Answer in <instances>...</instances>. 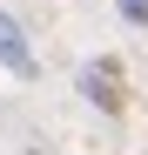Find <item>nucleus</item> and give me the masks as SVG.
Masks as SVG:
<instances>
[{
	"mask_svg": "<svg viewBox=\"0 0 148 155\" xmlns=\"http://www.w3.org/2000/svg\"><path fill=\"white\" fill-rule=\"evenodd\" d=\"M81 94L94 101V108H108V115H121V101H128V94H121V74H114L108 61H94V68H81Z\"/></svg>",
	"mask_w": 148,
	"mask_h": 155,
	"instance_id": "1",
	"label": "nucleus"
},
{
	"mask_svg": "<svg viewBox=\"0 0 148 155\" xmlns=\"http://www.w3.org/2000/svg\"><path fill=\"white\" fill-rule=\"evenodd\" d=\"M0 68L7 74H34V47L20 34V20H7V14H0Z\"/></svg>",
	"mask_w": 148,
	"mask_h": 155,
	"instance_id": "2",
	"label": "nucleus"
},
{
	"mask_svg": "<svg viewBox=\"0 0 148 155\" xmlns=\"http://www.w3.org/2000/svg\"><path fill=\"white\" fill-rule=\"evenodd\" d=\"M121 7V20H135V27H148V0H114Z\"/></svg>",
	"mask_w": 148,
	"mask_h": 155,
	"instance_id": "3",
	"label": "nucleus"
}]
</instances>
